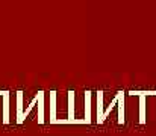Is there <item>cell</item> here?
<instances>
[{
	"label": "cell",
	"mask_w": 156,
	"mask_h": 136,
	"mask_svg": "<svg viewBox=\"0 0 156 136\" xmlns=\"http://www.w3.org/2000/svg\"><path fill=\"white\" fill-rule=\"evenodd\" d=\"M103 94L105 92H97V123L99 124H103L106 121V118L111 115L112 109L115 107V104H118L123 98H124V92L123 91H118L115 94V97L112 98V101L108 104V106H103Z\"/></svg>",
	"instance_id": "6da1fadb"
},
{
	"label": "cell",
	"mask_w": 156,
	"mask_h": 136,
	"mask_svg": "<svg viewBox=\"0 0 156 136\" xmlns=\"http://www.w3.org/2000/svg\"><path fill=\"white\" fill-rule=\"evenodd\" d=\"M56 103H58V92L52 91L50 92V117H49V121L50 124H56L58 123V113H56Z\"/></svg>",
	"instance_id": "7a4b0ae2"
},
{
	"label": "cell",
	"mask_w": 156,
	"mask_h": 136,
	"mask_svg": "<svg viewBox=\"0 0 156 136\" xmlns=\"http://www.w3.org/2000/svg\"><path fill=\"white\" fill-rule=\"evenodd\" d=\"M37 97V104H38V124H44V92L38 91Z\"/></svg>",
	"instance_id": "3957f363"
},
{
	"label": "cell",
	"mask_w": 156,
	"mask_h": 136,
	"mask_svg": "<svg viewBox=\"0 0 156 136\" xmlns=\"http://www.w3.org/2000/svg\"><path fill=\"white\" fill-rule=\"evenodd\" d=\"M91 98H93V92L87 91L85 92V124H91L93 123V117H91Z\"/></svg>",
	"instance_id": "277c9868"
},
{
	"label": "cell",
	"mask_w": 156,
	"mask_h": 136,
	"mask_svg": "<svg viewBox=\"0 0 156 136\" xmlns=\"http://www.w3.org/2000/svg\"><path fill=\"white\" fill-rule=\"evenodd\" d=\"M23 113H24V110H23V91H18L17 92V115H15V118H17L15 123L17 124H21L24 121Z\"/></svg>",
	"instance_id": "5b68a950"
},
{
	"label": "cell",
	"mask_w": 156,
	"mask_h": 136,
	"mask_svg": "<svg viewBox=\"0 0 156 136\" xmlns=\"http://www.w3.org/2000/svg\"><path fill=\"white\" fill-rule=\"evenodd\" d=\"M9 91H6V94L3 95V110H2V121L3 124H9Z\"/></svg>",
	"instance_id": "8992f818"
},
{
	"label": "cell",
	"mask_w": 156,
	"mask_h": 136,
	"mask_svg": "<svg viewBox=\"0 0 156 136\" xmlns=\"http://www.w3.org/2000/svg\"><path fill=\"white\" fill-rule=\"evenodd\" d=\"M140 98V124H146V100L147 97L141 95Z\"/></svg>",
	"instance_id": "52a82bcc"
},
{
	"label": "cell",
	"mask_w": 156,
	"mask_h": 136,
	"mask_svg": "<svg viewBox=\"0 0 156 136\" xmlns=\"http://www.w3.org/2000/svg\"><path fill=\"white\" fill-rule=\"evenodd\" d=\"M129 95H132V97H141V95H144V97H155V95H156V91H138V89H132V91H129Z\"/></svg>",
	"instance_id": "ba28073f"
}]
</instances>
